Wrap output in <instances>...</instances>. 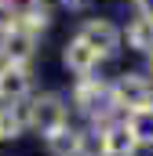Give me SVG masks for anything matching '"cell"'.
Listing matches in <instances>:
<instances>
[{
    "instance_id": "obj_1",
    "label": "cell",
    "mask_w": 153,
    "mask_h": 156,
    "mask_svg": "<svg viewBox=\"0 0 153 156\" xmlns=\"http://www.w3.org/2000/svg\"><path fill=\"white\" fill-rule=\"evenodd\" d=\"M69 109L76 116H84L88 123H102L110 116H120L113 105H110V80L99 76V73H88V76H73L69 87Z\"/></svg>"
},
{
    "instance_id": "obj_2",
    "label": "cell",
    "mask_w": 153,
    "mask_h": 156,
    "mask_svg": "<svg viewBox=\"0 0 153 156\" xmlns=\"http://www.w3.org/2000/svg\"><path fill=\"white\" fill-rule=\"evenodd\" d=\"M69 116H73V109L62 91H33L29 94V134L47 138L51 131L66 127Z\"/></svg>"
},
{
    "instance_id": "obj_3",
    "label": "cell",
    "mask_w": 153,
    "mask_h": 156,
    "mask_svg": "<svg viewBox=\"0 0 153 156\" xmlns=\"http://www.w3.org/2000/svg\"><path fill=\"white\" fill-rule=\"evenodd\" d=\"M110 105L120 116L153 105V80L142 69H124L117 80H110Z\"/></svg>"
},
{
    "instance_id": "obj_4",
    "label": "cell",
    "mask_w": 153,
    "mask_h": 156,
    "mask_svg": "<svg viewBox=\"0 0 153 156\" xmlns=\"http://www.w3.org/2000/svg\"><path fill=\"white\" fill-rule=\"evenodd\" d=\"M73 33H80V37L88 40L106 62L110 58H117L120 51H124V37H120V22H113L110 15H84L80 22H76Z\"/></svg>"
},
{
    "instance_id": "obj_5",
    "label": "cell",
    "mask_w": 153,
    "mask_h": 156,
    "mask_svg": "<svg viewBox=\"0 0 153 156\" xmlns=\"http://www.w3.org/2000/svg\"><path fill=\"white\" fill-rule=\"evenodd\" d=\"M40 55V37L22 29V26H11L7 33H0V62L7 66H33Z\"/></svg>"
},
{
    "instance_id": "obj_6",
    "label": "cell",
    "mask_w": 153,
    "mask_h": 156,
    "mask_svg": "<svg viewBox=\"0 0 153 156\" xmlns=\"http://www.w3.org/2000/svg\"><path fill=\"white\" fill-rule=\"evenodd\" d=\"M58 58H62V69H66L69 76H88V73H99V69H102V62H106V58H102V55H99L88 40L80 37V33H69V37H66L62 55H58Z\"/></svg>"
},
{
    "instance_id": "obj_7",
    "label": "cell",
    "mask_w": 153,
    "mask_h": 156,
    "mask_svg": "<svg viewBox=\"0 0 153 156\" xmlns=\"http://www.w3.org/2000/svg\"><path fill=\"white\" fill-rule=\"evenodd\" d=\"M99 127H102V138H106V156H139L142 153V145H139L128 116H110Z\"/></svg>"
},
{
    "instance_id": "obj_8",
    "label": "cell",
    "mask_w": 153,
    "mask_h": 156,
    "mask_svg": "<svg viewBox=\"0 0 153 156\" xmlns=\"http://www.w3.org/2000/svg\"><path fill=\"white\" fill-rule=\"evenodd\" d=\"M33 94V66H0V102H26Z\"/></svg>"
},
{
    "instance_id": "obj_9",
    "label": "cell",
    "mask_w": 153,
    "mask_h": 156,
    "mask_svg": "<svg viewBox=\"0 0 153 156\" xmlns=\"http://www.w3.org/2000/svg\"><path fill=\"white\" fill-rule=\"evenodd\" d=\"M120 37H124V47H128V51L150 55V51H153V18L135 11V15L120 26Z\"/></svg>"
},
{
    "instance_id": "obj_10",
    "label": "cell",
    "mask_w": 153,
    "mask_h": 156,
    "mask_svg": "<svg viewBox=\"0 0 153 156\" xmlns=\"http://www.w3.org/2000/svg\"><path fill=\"white\" fill-rule=\"evenodd\" d=\"M80 145H84V127L73 123V120L44 138V153L47 156H80Z\"/></svg>"
},
{
    "instance_id": "obj_11",
    "label": "cell",
    "mask_w": 153,
    "mask_h": 156,
    "mask_svg": "<svg viewBox=\"0 0 153 156\" xmlns=\"http://www.w3.org/2000/svg\"><path fill=\"white\" fill-rule=\"evenodd\" d=\"M128 123H131V131H135L139 145H142V149H153V105L128 113Z\"/></svg>"
},
{
    "instance_id": "obj_12",
    "label": "cell",
    "mask_w": 153,
    "mask_h": 156,
    "mask_svg": "<svg viewBox=\"0 0 153 156\" xmlns=\"http://www.w3.org/2000/svg\"><path fill=\"white\" fill-rule=\"evenodd\" d=\"M80 156H106V138H102V127H99V123H84Z\"/></svg>"
},
{
    "instance_id": "obj_13",
    "label": "cell",
    "mask_w": 153,
    "mask_h": 156,
    "mask_svg": "<svg viewBox=\"0 0 153 156\" xmlns=\"http://www.w3.org/2000/svg\"><path fill=\"white\" fill-rule=\"evenodd\" d=\"M11 26H15V11H11L7 0H0V33H7Z\"/></svg>"
},
{
    "instance_id": "obj_14",
    "label": "cell",
    "mask_w": 153,
    "mask_h": 156,
    "mask_svg": "<svg viewBox=\"0 0 153 156\" xmlns=\"http://www.w3.org/2000/svg\"><path fill=\"white\" fill-rule=\"evenodd\" d=\"M58 4H62L66 11H73V15H84V11L91 7V0H58Z\"/></svg>"
},
{
    "instance_id": "obj_15",
    "label": "cell",
    "mask_w": 153,
    "mask_h": 156,
    "mask_svg": "<svg viewBox=\"0 0 153 156\" xmlns=\"http://www.w3.org/2000/svg\"><path fill=\"white\" fill-rule=\"evenodd\" d=\"M131 4H135L139 15H150V18H153V0H131Z\"/></svg>"
},
{
    "instance_id": "obj_16",
    "label": "cell",
    "mask_w": 153,
    "mask_h": 156,
    "mask_svg": "<svg viewBox=\"0 0 153 156\" xmlns=\"http://www.w3.org/2000/svg\"><path fill=\"white\" fill-rule=\"evenodd\" d=\"M142 58H146V62H142V73L153 80V51H150V55H142Z\"/></svg>"
},
{
    "instance_id": "obj_17",
    "label": "cell",
    "mask_w": 153,
    "mask_h": 156,
    "mask_svg": "<svg viewBox=\"0 0 153 156\" xmlns=\"http://www.w3.org/2000/svg\"><path fill=\"white\" fill-rule=\"evenodd\" d=\"M0 66H4V62H0Z\"/></svg>"
}]
</instances>
